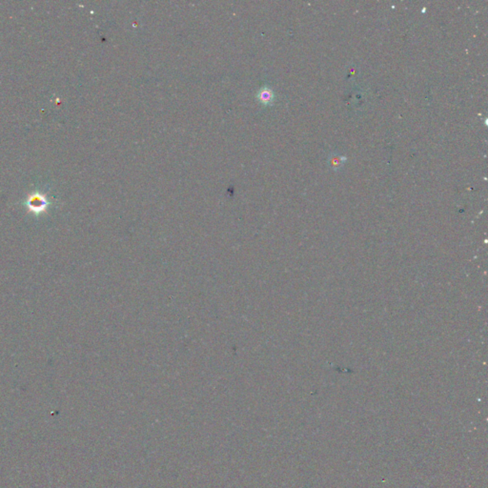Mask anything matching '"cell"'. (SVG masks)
<instances>
[{
  "label": "cell",
  "mask_w": 488,
  "mask_h": 488,
  "mask_svg": "<svg viewBox=\"0 0 488 488\" xmlns=\"http://www.w3.org/2000/svg\"><path fill=\"white\" fill-rule=\"evenodd\" d=\"M49 203L50 202H49L48 198L45 195L39 193L32 195L28 198V200L26 201V205L28 206V208L32 212H34L36 214H39V213L45 211V209L48 207Z\"/></svg>",
  "instance_id": "1"
},
{
  "label": "cell",
  "mask_w": 488,
  "mask_h": 488,
  "mask_svg": "<svg viewBox=\"0 0 488 488\" xmlns=\"http://www.w3.org/2000/svg\"><path fill=\"white\" fill-rule=\"evenodd\" d=\"M329 161H330L332 167L334 169H338V167H341L342 165V163L344 162V158L342 156L333 155L329 158Z\"/></svg>",
  "instance_id": "2"
}]
</instances>
